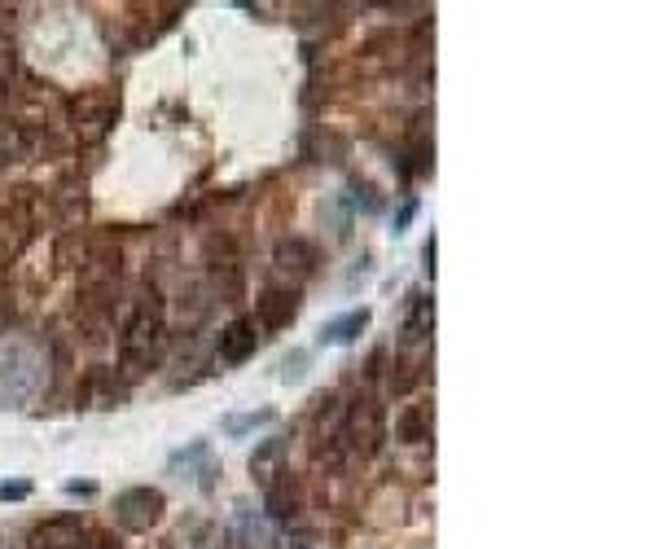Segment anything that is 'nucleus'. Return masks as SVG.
Segmentation results:
<instances>
[{
  "mask_svg": "<svg viewBox=\"0 0 658 549\" xmlns=\"http://www.w3.org/2000/svg\"><path fill=\"white\" fill-rule=\"evenodd\" d=\"M430 431H434V409L430 404H408L395 417V435L404 439V445H426Z\"/></svg>",
  "mask_w": 658,
  "mask_h": 549,
  "instance_id": "12",
  "label": "nucleus"
},
{
  "mask_svg": "<svg viewBox=\"0 0 658 549\" xmlns=\"http://www.w3.org/2000/svg\"><path fill=\"white\" fill-rule=\"evenodd\" d=\"M163 514H167L163 488L137 484V488H124V492L115 497V519H119V527H128V532H150V527L163 523Z\"/></svg>",
  "mask_w": 658,
  "mask_h": 549,
  "instance_id": "4",
  "label": "nucleus"
},
{
  "mask_svg": "<svg viewBox=\"0 0 658 549\" xmlns=\"http://www.w3.org/2000/svg\"><path fill=\"white\" fill-rule=\"evenodd\" d=\"M286 439L281 435H273V439H264V445L251 453V479L260 484V488H268V484H277L281 475H286Z\"/></svg>",
  "mask_w": 658,
  "mask_h": 549,
  "instance_id": "10",
  "label": "nucleus"
},
{
  "mask_svg": "<svg viewBox=\"0 0 658 549\" xmlns=\"http://www.w3.org/2000/svg\"><path fill=\"white\" fill-rule=\"evenodd\" d=\"M31 492V479H0V501H27Z\"/></svg>",
  "mask_w": 658,
  "mask_h": 549,
  "instance_id": "17",
  "label": "nucleus"
},
{
  "mask_svg": "<svg viewBox=\"0 0 658 549\" xmlns=\"http://www.w3.org/2000/svg\"><path fill=\"white\" fill-rule=\"evenodd\" d=\"M273 264H277V273H286V277H294V282H307V277L320 269V251H316V242H307V238H281V242L273 247Z\"/></svg>",
  "mask_w": 658,
  "mask_h": 549,
  "instance_id": "8",
  "label": "nucleus"
},
{
  "mask_svg": "<svg viewBox=\"0 0 658 549\" xmlns=\"http://www.w3.org/2000/svg\"><path fill=\"white\" fill-rule=\"evenodd\" d=\"M273 422H277V409H251V413H229L219 426H225L229 439H242V435H251L260 426H273Z\"/></svg>",
  "mask_w": 658,
  "mask_h": 549,
  "instance_id": "14",
  "label": "nucleus"
},
{
  "mask_svg": "<svg viewBox=\"0 0 658 549\" xmlns=\"http://www.w3.org/2000/svg\"><path fill=\"white\" fill-rule=\"evenodd\" d=\"M163 348H167V312H163V299L150 290L132 303L128 321H124V335H119V365L128 374H145L163 361Z\"/></svg>",
  "mask_w": 658,
  "mask_h": 549,
  "instance_id": "1",
  "label": "nucleus"
},
{
  "mask_svg": "<svg viewBox=\"0 0 658 549\" xmlns=\"http://www.w3.org/2000/svg\"><path fill=\"white\" fill-rule=\"evenodd\" d=\"M14 321V303H10V295L5 290H0V329H5Z\"/></svg>",
  "mask_w": 658,
  "mask_h": 549,
  "instance_id": "22",
  "label": "nucleus"
},
{
  "mask_svg": "<svg viewBox=\"0 0 658 549\" xmlns=\"http://www.w3.org/2000/svg\"><path fill=\"white\" fill-rule=\"evenodd\" d=\"M84 540H88L84 549H124V545L115 540V532H88Z\"/></svg>",
  "mask_w": 658,
  "mask_h": 549,
  "instance_id": "20",
  "label": "nucleus"
},
{
  "mask_svg": "<svg viewBox=\"0 0 658 549\" xmlns=\"http://www.w3.org/2000/svg\"><path fill=\"white\" fill-rule=\"evenodd\" d=\"M303 374H307V352H290L281 361V383H303Z\"/></svg>",
  "mask_w": 658,
  "mask_h": 549,
  "instance_id": "16",
  "label": "nucleus"
},
{
  "mask_svg": "<svg viewBox=\"0 0 658 549\" xmlns=\"http://www.w3.org/2000/svg\"><path fill=\"white\" fill-rule=\"evenodd\" d=\"M434 260H439V238L430 234V238H426V247H421V269H426V277H430V282H434Z\"/></svg>",
  "mask_w": 658,
  "mask_h": 549,
  "instance_id": "19",
  "label": "nucleus"
},
{
  "mask_svg": "<svg viewBox=\"0 0 658 549\" xmlns=\"http://www.w3.org/2000/svg\"><path fill=\"white\" fill-rule=\"evenodd\" d=\"M413 215H417V198H404V207H400V211H395V220H391V234H395V238H400V234H408Z\"/></svg>",
  "mask_w": 658,
  "mask_h": 549,
  "instance_id": "18",
  "label": "nucleus"
},
{
  "mask_svg": "<svg viewBox=\"0 0 658 549\" xmlns=\"http://www.w3.org/2000/svg\"><path fill=\"white\" fill-rule=\"evenodd\" d=\"M84 536L88 532L75 514H58L27 532V549H84Z\"/></svg>",
  "mask_w": 658,
  "mask_h": 549,
  "instance_id": "7",
  "label": "nucleus"
},
{
  "mask_svg": "<svg viewBox=\"0 0 658 549\" xmlns=\"http://www.w3.org/2000/svg\"><path fill=\"white\" fill-rule=\"evenodd\" d=\"M264 506H268V514H273L277 523L299 519V488L290 484V475H281L277 484H268V488H264Z\"/></svg>",
  "mask_w": 658,
  "mask_h": 549,
  "instance_id": "13",
  "label": "nucleus"
},
{
  "mask_svg": "<svg viewBox=\"0 0 658 549\" xmlns=\"http://www.w3.org/2000/svg\"><path fill=\"white\" fill-rule=\"evenodd\" d=\"M369 321H374L369 308H352V312H343V316H334V321H325L320 335H316V344H320V348H352V344L365 335V329H369Z\"/></svg>",
  "mask_w": 658,
  "mask_h": 549,
  "instance_id": "9",
  "label": "nucleus"
},
{
  "mask_svg": "<svg viewBox=\"0 0 658 549\" xmlns=\"http://www.w3.org/2000/svg\"><path fill=\"white\" fill-rule=\"evenodd\" d=\"M343 435L347 449L360 458H374L387 439V422H382V404L374 396H356L352 404H343Z\"/></svg>",
  "mask_w": 658,
  "mask_h": 549,
  "instance_id": "3",
  "label": "nucleus"
},
{
  "mask_svg": "<svg viewBox=\"0 0 658 549\" xmlns=\"http://www.w3.org/2000/svg\"><path fill=\"white\" fill-rule=\"evenodd\" d=\"M206 458H211V445H206V439H193L189 449H176V453L167 458V471H193V466L206 462Z\"/></svg>",
  "mask_w": 658,
  "mask_h": 549,
  "instance_id": "15",
  "label": "nucleus"
},
{
  "mask_svg": "<svg viewBox=\"0 0 658 549\" xmlns=\"http://www.w3.org/2000/svg\"><path fill=\"white\" fill-rule=\"evenodd\" d=\"M66 492H71V497H92V492H97V484H92V479H71V484H66Z\"/></svg>",
  "mask_w": 658,
  "mask_h": 549,
  "instance_id": "21",
  "label": "nucleus"
},
{
  "mask_svg": "<svg viewBox=\"0 0 658 549\" xmlns=\"http://www.w3.org/2000/svg\"><path fill=\"white\" fill-rule=\"evenodd\" d=\"M40 387V357L23 344H0V404L23 409Z\"/></svg>",
  "mask_w": 658,
  "mask_h": 549,
  "instance_id": "2",
  "label": "nucleus"
},
{
  "mask_svg": "<svg viewBox=\"0 0 658 549\" xmlns=\"http://www.w3.org/2000/svg\"><path fill=\"white\" fill-rule=\"evenodd\" d=\"M400 335H404L408 344H421V339L434 335V299H430V295H421V290L408 295V312H404Z\"/></svg>",
  "mask_w": 658,
  "mask_h": 549,
  "instance_id": "11",
  "label": "nucleus"
},
{
  "mask_svg": "<svg viewBox=\"0 0 658 549\" xmlns=\"http://www.w3.org/2000/svg\"><path fill=\"white\" fill-rule=\"evenodd\" d=\"M303 308V295L299 286H264L260 299H255V325L260 335H277V329H286Z\"/></svg>",
  "mask_w": 658,
  "mask_h": 549,
  "instance_id": "5",
  "label": "nucleus"
},
{
  "mask_svg": "<svg viewBox=\"0 0 658 549\" xmlns=\"http://www.w3.org/2000/svg\"><path fill=\"white\" fill-rule=\"evenodd\" d=\"M255 352H260V325H255V316H233L225 329H219L215 361L225 365V370H238V365H246Z\"/></svg>",
  "mask_w": 658,
  "mask_h": 549,
  "instance_id": "6",
  "label": "nucleus"
}]
</instances>
